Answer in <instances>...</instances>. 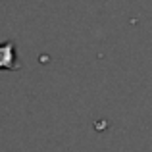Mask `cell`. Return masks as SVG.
Wrapping results in <instances>:
<instances>
[{
  "mask_svg": "<svg viewBox=\"0 0 152 152\" xmlns=\"http://www.w3.org/2000/svg\"><path fill=\"white\" fill-rule=\"evenodd\" d=\"M0 69H10V71L19 69V62L18 56H15V45L12 41L0 45Z\"/></svg>",
  "mask_w": 152,
  "mask_h": 152,
  "instance_id": "cell-1",
  "label": "cell"
}]
</instances>
